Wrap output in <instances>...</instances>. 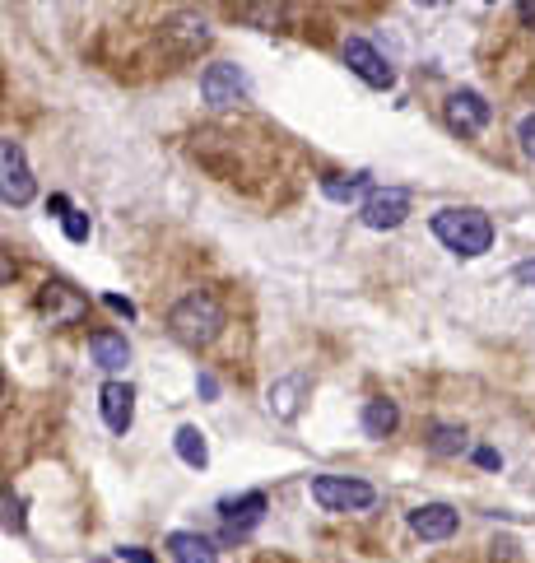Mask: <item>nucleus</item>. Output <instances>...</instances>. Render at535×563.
I'll return each mask as SVG.
<instances>
[{
	"instance_id": "nucleus-23",
	"label": "nucleus",
	"mask_w": 535,
	"mask_h": 563,
	"mask_svg": "<svg viewBox=\"0 0 535 563\" xmlns=\"http://www.w3.org/2000/svg\"><path fill=\"white\" fill-rule=\"evenodd\" d=\"M517 135H522V149L535 159V117H526V121H522V131H517Z\"/></svg>"
},
{
	"instance_id": "nucleus-17",
	"label": "nucleus",
	"mask_w": 535,
	"mask_h": 563,
	"mask_svg": "<svg viewBox=\"0 0 535 563\" xmlns=\"http://www.w3.org/2000/svg\"><path fill=\"white\" fill-rule=\"evenodd\" d=\"M321 191L331 196V201H354L359 191H368V177H321Z\"/></svg>"
},
{
	"instance_id": "nucleus-7",
	"label": "nucleus",
	"mask_w": 535,
	"mask_h": 563,
	"mask_svg": "<svg viewBox=\"0 0 535 563\" xmlns=\"http://www.w3.org/2000/svg\"><path fill=\"white\" fill-rule=\"evenodd\" d=\"M201 94L210 108H233L242 94H247V80H242L238 66H228V61H219V66H210L201 75Z\"/></svg>"
},
{
	"instance_id": "nucleus-22",
	"label": "nucleus",
	"mask_w": 535,
	"mask_h": 563,
	"mask_svg": "<svg viewBox=\"0 0 535 563\" xmlns=\"http://www.w3.org/2000/svg\"><path fill=\"white\" fill-rule=\"evenodd\" d=\"M103 303H107V308H112V312H121V317H135V303H131V298H121V294H107Z\"/></svg>"
},
{
	"instance_id": "nucleus-27",
	"label": "nucleus",
	"mask_w": 535,
	"mask_h": 563,
	"mask_svg": "<svg viewBox=\"0 0 535 563\" xmlns=\"http://www.w3.org/2000/svg\"><path fill=\"white\" fill-rule=\"evenodd\" d=\"M201 396H219V382H214V377H210V373H205V377H201Z\"/></svg>"
},
{
	"instance_id": "nucleus-16",
	"label": "nucleus",
	"mask_w": 535,
	"mask_h": 563,
	"mask_svg": "<svg viewBox=\"0 0 535 563\" xmlns=\"http://www.w3.org/2000/svg\"><path fill=\"white\" fill-rule=\"evenodd\" d=\"M173 447H177V456H182L191 470H205V466H210V447H205L201 429L182 424V429H177V438H173Z\"/></svg>"
},
{
	"instance_id": "nucleus-20",
	"label": "nucleus",
	"mask_w": 535,
	"mask_h": 563,
	"mask_svg": "<svg viewBox=\"0 0 535 563\" xmlns=\"http://www.w3.org/2000/svg\"><path fill=\"white\" fill-rule=\"evenodd\" d=\"M61 224H66V238L70 242H89V215L70 210V215H61Z\"/></svg>"
},
{
	"instance_id": "nucleus-21",
	"label": "nucleus",
	"mask_w": 535,
	"mask_h": 563,
	"mask_svg": "<svg viewBox=\"0 0 535 563\" xmlns=\"http://www.w3.org/2000/svg\"><path fill=\"white\" fill-rule=\"evenodd\" d=\"M475 466H484V470H498V466H503V456H498L494 447H475Z\"/></svg>"
},
{
	"instance_id": "nucleus-26",
	"label": "nucleus",
	"mask_w": 535,
	"mask_h": 563,
	"mask_svg": "<svg viewBox=\"0 0 535 563\" xmlns=\"http://www.w3.org/2000/svg\"><path fill=\"white\" fill-rule=\"evenodd\" d=\"M10 280H14V261L0 252V284H10Z\"/></svg>"
},
{
	"instance_id": "nucleus-11",
	"label": "nucleus",
	"mask_w": 535,
	"mask_h": 563,
	"mask_svg": "<svg viewBox=\"0 0 535 563\" xmlns=\"http://www.w3.org/2000/svg\"><path fill=\"white\" fill-rule=\"evenodd\" d=\"M219 512H224V536L238 540V536H247L261 517H266V494H256L252 489V494H242V498H228Z\"/></svg>"
},
{
	"instance_id": "nucleus-10",
	"label": "nucleus",
	"mask_w": 535,
	"mask_h": 563,
	"mask_svg": "<svg viewBox=\"0 0 535 563\" xmlns=\"http://www.w3.org/2000/svg\"><path fill=\"white\" fill-rule=\"evenodd\" d=\"M98 405H103V424L112 433H126L135 424V391L131 382H107L98 391Z\"/></svg>"
},
{
	"instance_id": "nucleus-1",
	"label": "nucleus",
	"mask_w": 535,
	"mask_h": 563,
	"mask_svg": "<svg viewBox=\"0 0 535 563\" xmlns=\"http://www.w3.org/2000/svg\"><path fill=\"white\" fill-rule=\"evenodd\" d=\"M433 233H438V242L447 247V252L466 256V261H475V256H484L489 247H494V224H489V215L484 210H438L433 215Z\"/></svg>"
},
{
	"instance_id": "nucleus-8",
	"label": "nucleus",
	"mask_w": 535,
	"mask_h": 563,
	"mask_svg": "<svg viewBox=\"0 0 535 563\" xmlns=\"http://www.w3.org/2000/svg\"><path fill=\"white\" fill-rule=\"evenodd\" d=\"M489 117H494V108H489L475 89H456V94L447 98V126H452V131L475 135L489 126Z\"/></svg>"
},
{
	"instance_id": "nucleus-15",
	"label": "nucleus",
	"mask_w": 535,
	"mask_h": 563,
	"mask_svg": "<svg viewBox=\"0 0 535 563\" xmlns=\"http://www.w3.org/2000/svg\"><path fill=\"white\" fill-rule=\"evenodd\" d=\"M396 424H401L396 401H368L363 405V433H368V438H387V433H396Z\"/></svg>"
},
{
	"instance_id": "nucleus-14",
	"label": "nucleus",
	"mask_w": 535,
	"mask_h": 563,
	"mask_svg": "<svg viewBox=\"0 0 535 563\" xmlns=\"http://www.w3.org/2000/svg\"><path fill=\"white\" fill-rule=\"evenodd\" d=\"M168 554H173V563H219L210 540L191 536V531H173V536H168Z\"/></svg>"
},
{
	"instance_id": "nucleus-13",
	"label": "nucleus",
	"mask_w": 535,
	"mask_h": 563,
	"mask_svg": "<svg viewBox=\"0 0 535 563\" xmlns=\"http://www.w3.org/2000/svg\"><path fill=\"white\" fill-rule=\"evenodd\" d=\"M89 354H94V363L98 368H107V373H117V368L131 363V345H126V336H112V331H98V336L89 340Z\"/></svg>"
},
{
	"instance_id": "nucleus-4",
	"label": "nucleus",
	"mask_w": 535,
	"mask_h": 563,
	"mask_svg": "<svg viewBox=\"0 0 535 563\" xmlns=\"http://www.w3.org/2000/svg\"><path fill=\"white\" fill-rule=\"evenodd\" d=\"M33 168H28L24 149L14 145V140H0V201L5 205H28L33 201Z\"/></svg>"
},
{
	"instance_id": "nucleus-3",
	"label": "nucleus",
	"mask_w": 535,
	"mask_h": 563,
	"mask_svg": "<svg viewBox=\"0 0 535 563\" xmlns=\"http://www.w3.org/2000/svg\"><path fill=\"white\" fill-rule=\"evenodd\" d=\"M312 498H317V508H326V512H363L377 503L373 484L349 480V475H317V480H312Z\"/></svg>"
},
{
	"instance_id": "nucleus-25",
	"label": "nucleus",
	"mask_w": 535,
	"mask_h": 563,
	"mask_svg": "<svg viewBox=\"0 0 535 563\" xmlns=\"http://www.w3.org/2000/svg\"><path fill=\"white\" fill-rule=\"evenodd\" d=\"M121 559H126V563H154V554L140 550V545H126V550H121Z\"/></svg>"
},
{
	"instance_id": "nucleus-28",
	"label": "nucleus",
	"mask_w": 535,
	"mask_h": 563,
	"mask_svg": "<svg viewBox=\"0 0 535 563\" xmlns=\"http://www.w3.org/2000/svg\"><path fill=\"white\" fill-rule=\"evenodd\" d=\"M0 391H5V373H0Z\"/></svg>"
},
{
	"instance_id": "nucleus-9",
	"label": "nucleus",
	"mask_w": 535,
	"mask_h": 563,
	"mask_svg": "<svg viewBox=\"0 0 535 563\" xmlns=\"http://www.w3.org/2000/svg\"><path fill=\"white\" fill-rule=\"evenodd\" d=\"M38 308L47 312V322H52V326H75V322H84L89 303H84V298L75 294L70 284H42Z\"/></svg>"
},
{
	"instance_id": "nucleus-24",
	"label": "nucleus",
	"mask_w": 535,
	"mask_h": 563,
	"mask_svg": "<svg viewBox=\"0 0 535 563\" xmlns=\"http://www.w3.org/2000/svg\"><path fill=\"white\" fill-rule=\"evenodd\" d=\"M512 280L526 284V289H535V261H522V266L512 270Z\"/></svg>"
},
{
	"instance_id": "nucleus-5",
	"label": "nucleus",
	"mask_w": 535,
	"mask_h": 563,
	"mask_svg": "<svg viewBox=\"0 0 535 563\" xmlns=\"http://www.w3.org/2000/svg\"><path fill=\"white\" fill-rule=\"evenodd\" d=\"M405 215H410V191L405 187H377L368 191V201L359 205V219L377 233H387V228H401Z\"/></svg>"
},
{
	"instance_id": "nucleus-12",
	"label": "nucleus",
	"mask_w": 535,
	"mask_h": 563,
	"mask_svg": "<svg viewBox=\"0 0 535 563\" xmlns=\"http://www.w3.org/2000/svg\"><path fill=\"white\" fill-rule=\"evenodd\" d=\"M410 531L419 540H447L456 536V512L447 503H424V508L410 512Z\"/></svg>"
},
{
	"instance_id": "nucleus-19",
	"label": "nucleus",
	"mask_w": 535,
	"mask_h": 563,
	"mask_svg": "<svg viewBox=\"0 0 535 563\" xmlns=\"http://www.w3.org/2000/svg\"><path fill=\"white\" fill-rule=\"evenodd\" d=\"M298 382H280V387H270V410L280 419H294L298 415Z\"/></svg>"
},
{
	"instance_id": "nucleus-2",
	"label": "nucleus",
	"mask_w": 535,
	"mask_h": 563,
	"mask_svg": "<svg viewBox=\"0 0 535 563\" xmlns=\"http://www.w3.org/2000/svg\"><path fill=\"white\" fill-rule=\"evenodd\" d=\"M168 326H173V336L182 340V345H210V340L219 336V326H224V308H219L210 294H187L173 308Z\"/></svg>"
},
{
	"instance_id": "nucleus-18",
	"label": "nucleus",
	"mask_w": 535,
	"mask_h": 563,
	"mask_svg": "<svg viewBox=\"0 0 535 563\" xmlns=\"http://www.w3.org/2000/svg\"><path fill=\"white\" fill-rule=\"evenodd\" d=\"M428 447H433L438 456H456V452H466V433L452 429V424H438L433 438H428Z\"/></svg>"
},
{
	"instance_id": "nucleus-6",
	"label": "nucleus",
	"mask_w": 535,
	"mask_h": 563,
	"mask_svg": "<svg viewBox=\"0 0 535 563\" xmlns=\"http://www.w3.org/2000/svg\"><path fill=\"white\" fill-rule=\"evenodd\" d=\"M345 66L354 70L363 84H373V89H391V84H396V70L387 66V56L377 52L373 42H363V38L345 42Z\"/></svg>"
}]
</instances>
